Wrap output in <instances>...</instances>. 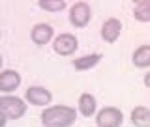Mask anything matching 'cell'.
<instances>
[{
	"mask_svg": "<svg viewBox=\"0 0 150 127\" xmlns=\"http://www.w3.org/2000/svg\"><path fill=\"white\" fill-rule=\"evenodd\" d=\"M43 127H71L77 120V110L69 105H51L40 116Z\"/></svg>",
	"mask_w": 150,
	"mask_h": 127,
	"instance_id": "obj_1",
	"label": "cell"
},
{
	"mask_svg": "<svg viewBox=\"0 0 150 127\" xmlns=\"http://www.w3.org/2000/svg\"><path fill=\"white\" fill-rule=\"evenodd\" d=\"M92 21V8L86 2H75L69 8V22L75 28H84Z\"/></svg>",
	"mask_w": 150,
	"mask_h": 127,
	"instance_id": "obj_4",
	"label": "cell"
},
{
	"mask_svg": "<svg viewBox=\"0 0 150 127\" xmlns=\"http://www.w3.org/2000/svg\"><path fill=\"white\" fill-rule=\"evenodd\" d=\"M38 8L43 9V11L58 13V11H62V9L68 8V2H66V0H40V2H38Z\"/></svg>",
	"mask_w": 150,
	"mask_h": 127,
	"instance_id": "obj_15",
	"label": "cell"
},
{
	"mask_svg": "<svg viewBox=\"0 0 150 127\" xmlns=\"http://www.w3.org/2000/svg\"><path fill=\"white\" fill-rule=\"evenodd\" d=\"M79 112H81L83 116H86V118H92L94 114H98V101L96 97L92 95V93H81L79 95Z\"/></svg>",
	"mask_w": 150,
	"mask_h": 127,
	"instance_id": "obj_11",
	"label": "cell"
},
{
	"mask_svg": "<svg viewBox=\"0 0 150 127\" xmlns=\"http://www.w3.org/2000/svg\"><path fill=\"white\" fill-rule=\"evenodd\" d=\"M129 118H131V123L135 127H150V109L139 105L131 110Z\"/></svg>",
	"mask_w": 150,
	"mask_h": 127,
	"instance_id": "obj_13",
	"label": "cell"
},
{
	"mask_svg": "<svg viewBox=\"0 0 150 127\" xmlns=\"http://www.w3.org/2000/svg\"><path fill=\"white\" fill-rule=\"evenodd\" d=\"M133 17L139 22H150V0H139L133 6Z\"/></svg>",
	"mask_w": 150,
	"mask_h": 127,
	"instance_id": "obj_14",
	"label": "cell"
},
{
	"mask_svg": "<svg viewBox=\"0 0 150 127\" xmlns=\"http://www.w3.org/2000/svg\"><path fill=\"white\" fill-rule=\"evenodd\" d=\"M2 65H4V58H2V54H0V71H2Z\"/></svg>",
	"mask_w": 150,
	"mask_h": 127,
	"instance_id": "obj_18",
	"label": "cell"
},
{
	"mask_svg": "<svg viewBox=\"0 0 150 127\" xmlns=\"http://www.w3.org/2000/svg\"><path fill=\"white\" fill-rule=\"evenodd\" d=\"M0 112L8 120H19L26 114V101L17 95H2L0 97Z\"/></svg>",
	"mask_w": 150,
	"mask_h": 127,
	"instance_id": "obj_2",
	"label": "cell"
},
{
	"mask_svg": "<svg viewBox=\"0 0 150 127\" xmlns=\"http://www.w3.org/2000/svg\"><path fill=\"white\" fill-rule=\"evenodd\" d=\"M21 86V73L15 69H2L0 71V92L4 95H11Z\"/></svg>",
	"mask_w": 150,
	"mask_h": 127,
	"instance_id": "obj_7",
	"label": "cell"
},
{
	"mask_svg": "<svg viewBox=\"0 0 150 127\" xmlns=\"http://www.w3.org/2000/svg\"><path fill=\"white\" fill-rule=\"evenodd\" d=\"M124 123V114L118 107H103L96 114L98 127H120Z\"/></svg>",
	"mask_w": 150,
	"mask_h": 127,
	"instance_id": "obj_3",
	"label": "cell"
},
{
	"mask_svg": "<svg viewBox=\"0 0 150 127\" xmlns=\"http://www.w3.org/2000/svg\"><path fill=\"white\" fill-rule=\"evenodd\" d=\"M0 36H2V32H0Z\"/></svg>",
	"mask_w": 150,
	"mask_h": 127,
	"instance_id": "obj_19",
	"label": "cell"
},
{
	"mask_svg": "<svg viewBox=\"0 0 150 127\" xmlns=\"http://www.w3.org/2000/svg\"><path fill=\"white\" fill-rule=\"evenodd\" d=\"M122 34V22L118 21L116 17H109L105 19V22L101 25V30H100V36L105 43H116V39L120 37Z\"/></svg>",
	"mask_w": 150,
	"mask_h": 127,
	"instance_id": "obj_8",
	"label": "cell"
},
{
	"mask_svg": "<svg viewBox=\"0 0 150 127\" xmlns=\"http://www.w3.org/2000/svg\"><path fill=\"white\" fill-rule=\"evenodd\" d=\"M25 101L34 107H51L53 103V93L43 86H28L25 92Z\"/></svg>",
	"mask_w": 150,
	"mask_h": 127,
	"instance_id": "obj_6",
	"label": "cell"
},
{
	"mask_svg": "<svg viewBox=\"0 0 150 127\" xmlns=\"http://www.w3.org/2000/svg\"><path fill=\"white\" fill-rule=\"evenodd\" d=\"M101 58H103V54H101V53L84 54V56H81V58H75L73 62H71V65H73L75 71H88V69L96 67V65L101 62Z\"/></svg>",
	"mask_w": 150,
	"mask_h": 127,
	"instance_id": "obj_10",
	"label": "cell"
},
{
	"mask_svg": "<svg viewBox=\"0 0 150 127\" xmlns=\"http://www.w3.org/2000/svg\"><path fill=\"white\" fill-rule=\"evenodd\" d=\"M143 82H144V86H146V88H150V71H148V73H144Z\"/></svg>",
	"mask_w": 150,
	"mask_h": 127,
	"instance_id": "obj_16",
	"label": "cell"
},
{
	"mask_svg": "<svg viewBox=\"0 0 150 127\" xmlns=\"http://www.w3.org/2000/svg\"><path fill=\"white\" fill-rule=\"evenodd\" d=\"M131 62H133L135 67L139 69H146L150 67V45H139L137 49L133 51V56H131Z\"/></svg>",
	"mask_w": 150,
	"mask_h": 127,
	"instance_id": "obj_12",
	"label": "cell"
},
{
	"mask_svg": "<svg viewBox=\"0 0 150 127\" xmlns=\"http://www.w3.org/2000/svg\"><path fill=\"white\" fill-rule=\"evenodd\" d=\"M30 37L38 47H43L47 43H51V39L54 37V28L51 26L49 22H38V25H34V28H32Z\"/></svg>",
	"mask_w": 150,
	"mask_h": 127,
	"instance_id": "obj_9",
	"label": "cell"
},
{
	"mask_svg": "<svg viewBox=\"0 0 150 127\" xmlns=\"http://www.w3.org/2000/svg\"><path fill=\"white\" fill-rule=\"evenodd\" d=\"M79 49V41L77 37L69 32H64V34H58L53 39V51L60 56H71L75 54V51Z\"/></svg>",
	"mask_w": 150,
	"mask_h": 127,
	"instance_id": "obj_5",
	"label": "cell"
},
{
	"mask_svg": "<svg viewBox=\"0 0 150 127\" xmlns=\"http://www.w3.org/2000/svg\"><path fill=\"white\" fill-rule=\"evenodd\" d=\"M6 125H8V118L0 112V127H6Z\"/></svg>",
	"mask_w": 150,
	"mask_h": 127,
	"instance_id": "obj_17",
	"label": "cell"
}]
</instances>
